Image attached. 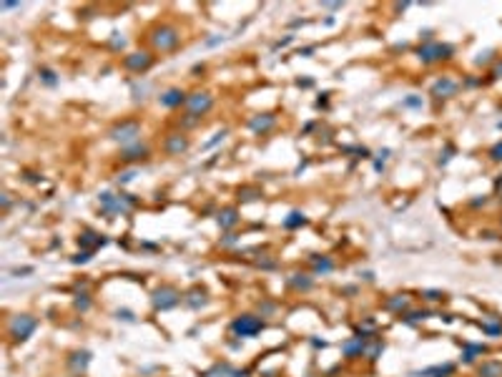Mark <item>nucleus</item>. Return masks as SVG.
I'll list each match as a JSON object with an SVG mask.
<instances>
[{
    "label": "nucleus",
    "mask_w": 502,
    "mask_h": 377,
    "mask_svg": "<svg viewBox=\"0 0 502 377\" xmlns=\"http://www.w3.org/2000/svg\"><path fill=\"white\" fill-rule=\"evenodd\" d=\"M148 43L158 53H171V50H176L181 45V33L171 23H158L148 31Z\"/></svg>",
    "instance_id": "nucleus-1"
},
{
    "label": "nucleus",
    "mask_w": 502,
    "mask_h": 377,
    "mask_svg": "<svg viewBox=\"0 0 502 377\" xmlns=\"http://www.w3.org/2000/svg\"><path fill=\"white\" fill-rule=\"evenodd\" d=\"M108 136L113 141H118V144H123V146H131V144L138 141V136H141V123H138L136 118H126V121H121V123H116L113 128H110Z\"/></svg>",
    "instance_id": "nucleus-2"
},
{
    "label": "nucleus",
    "mask_w": 502,
    "mask_h": 377,
    "mask_svg": "<svg viewBox=\"0 0 502 377\" xmlns=\"http://www.w3.org/2000/svg\"><path fill=\"white\" fill-rule=\"evenodd\" d=\"M151 302H153V307L156 309H174V307H179L181 302H183V294L176 289V287H171V284H163V287H158L156 292H153V297H151Z\"/></svg>",
    "instance_id": "nucleus-3"
},
{
    "label": "nucleus",
    "mask_w": 502,
    "mask_h": 377,
    "mask_svg": "<svg viewBox=\"0 0 502 377\" xmlns=\"http://www.w3.org/2000/svg\"><path fill=\"white\" fill-rule=\"evenodd\" d=\"M264 330V319L256 314H241L231 322V332L236 337H256Z\"/></svg>",
    "instance_id": "nucleus-4"
},
{
    "label": "nucleus",
    "mask_w": 502,
    "mask_h": 377,
    "mask_svg": "<svg viewBox=\"0 0 502 377\" xmlns=\"http://www.w3.org/2000/svg\"><path fill=\"white\" fill-rule=\"evenodd\" d=\"M153 61H156V56L151 50H133V53H128V56H123V68L136 73V75H141L153 66Z\"/></svg>",
    "instance_id": "nucleus-5"
},
{
    "label": "nucleus",
    "mask_w": 502,
    "mask_h": 377,
    "mask_svg": "<svg viewBox=\"0 0 502 377\" xmlns=\"http://www.w3.org/2000/svg\"><path fill=\"white\" fill-rule=\"evenodd\" d=\"M214 103H216V98H214L209 91H196V93H191V96H188V101H186V111H188L191 116L201 118V116H206V113L214 109Z\"/></svg>",
    "instance_id": "nucleus-6"
},
{
    "label": "nucleus",
    "mask_w": 502,
    "mask_h": 377,
    "mask_svg": "<svg viewBox=\"0 0 502 377\" xmlns=\"http://www.w3.org/2000/svg\"><path fill=\"white\" fill-rule=\"evenodd\" d=\"M36 327H38V319L36 317H31V314H18V317H13V322H10V337L15 339V342H23V339H28L33 332H36Z\"/></svg>",
    "instance_id": "nucleus-7"
},
{
    "label": "nucleus",
    "mask_w": 502,
    "mask_h": 377,
    "mask_svg": "<svg viewBox=\"0 0 502 377\" xmlns=\"http://www.w3.org/2000/svg\"><path fill=\"white\" fill-rule=\"evenodd\" d=\"M417 56H420L422 63H434V61H444L452 56V45H444V43H425L422 48H417Z\"/></svg>",
    "instance_id": "nucleus-8"
},
{
    "label": "nucleus",
    "mask_w": 502,
    "mask_h": 377,
    "mask_svg": "<svg viewBox=\"0 0 502 377\" xmlns=\"http://www.w3.org/2000/svg\"><path fill=\"white\" fill-rule=\"evenodd\" d=\"M188 146H191V141H188V136L183 131L166 133V139H163V151L169 156H181V153L188 151Z\"/></svg>",
    "instance_id": "nucleus-9"
},
{
    "label": "nucleus",
    "mask_w": 502,
    "mask_h": 377,
    "mask_svg": "<svg viewBox=\"0 0 502 377\" xmlns=\"http://www.w3.org/2000/svg\"><path fill=\"white\" fill-rule=\"evenodd\" d=\"M151 156V149L141 141H136L131 146H123L121 149V161H126V164H133V161H146Z\"/></svg>",
    "instance_id": "nucleus-10"
},
{
    "label": "nucleus",
    "mask_w": 502,
    "mask_h": 377,
    "mask_svg": "<svg viewBox=\"0 0 502 377\" xmlns=\"http://www.w3.org/2000/svg\"><path fill=\"white\" fill-rule=\"evenodd\" d=\"M186 101H188V96L181 88H169L158 96V103L163 109H181V106H186Z\"/></svg>",
    "instance_id": "nucleus-11"
},
{
    "label": "nucleus",
    "mask_w": 502,
    "mask_h": 377,
    "mask_svg": "<svg viewBox=\"0 0 502 377\" xmlns=\"http://www.w3.org/2000/svg\"><path fill=\"white\" fill-rule=\"evenodd\" d=\"M183 304L191 307V309H201V307H206V304H209V294H206V289L193 287L191 292H186V294H183Z\"/></svg>",
    "instance_id": "nucleus-12"
},
{
    "label": "nucleus",
    "mask_w": 502,
    "mask_h": 377,
    "mask_svg": "<svg viewBox=\"0 0 502 377\" xmlns=\"http://www.w3.org/2000/svg\"><path fill=\"white\" fill-rule=\"evenodd\" d=\"M342 352H344V357H349V360L361 357V355L367 352V339H361V337H352V339H347V342L342 344Z\"/></svg>",
    "instance_id": "nucleus-13"
},
{
    "label": "nucleus",
    "mask_w": 502,
    "mask_h": 377,
    "mask_svg": "<svg viewBox=\"0 0 502 377\" xmlns=\"http://www.w3.org/2000/svg\"><path fill=\"white\" fill-rule=\"evenodd\" d=\"M276 126V116L274 113H259L254 118H249V128L254 131V133H266Z\"/></svg>",
    "instance_id": "nucleus-14"
},
{
    "label": "nucleus",
    "mask_w": 502,
    "mask_h": 377,
    "mask_svg": "<svg viewBox=\"0 0 502 377\" xmlns=\"http://www.w3.org/2000/svg\"><path fill=\"white\" fill-rule=\"evenodd\" d=\"M78 244L86 247V252H93V249H98V247L106 244V236H103V234H96V231H83V234L78 236Z\"/></svg>",
    "instance_id": "nucleus-15"
},
{
    "label": "nucleus",
    "mask_w": 502,
    "mask_h": 377,
    "mask_svg": "<svg viewBox=\"0 0 502 377\" xmlns=\"http://www.w3.org/2000/svg\"><path fill=\"white\" fill-rule=\"evenodd\" d=\"M432 93L439 96V98H450V96L457 93V83H455V80H450V78H439L437 83L432 86Z\"/></svg>",
    "instance_id": "nucleus-16"
},
{
    "label": "nucleus",
    "mask_w": 502,
    "mask_h": 377,
    "mask_svg": "<svg viewBox=\"0 0 502 377\" xmlns=\"http://www.w3.org/2000/svg\"><path fill=\"white\" fill-rule=\"evenodd\" d=\"M289 284H291L296 292H312L314 279H312L309 274H301V272H296V274H291V277H289Z\"/></svg>",
    "instance_id": "nucleus-17"
},
{
    "label": "nucleus",
    "mask_w": 502,
    "mask_h": 377,
    "mask_svg": "<svg viewBox=\"0 0 502 377\" xmlns=\"http://www.w3.org/2000/svg\"><path fill=\"white\" fill-rule=\"evenodd\" d=\"M236 224H239V211H236V209L218 211V226H221V229H234Z\"/></svg>",
    "instance_id": "nucleus-18"
},
{
    "label": "nucleus",
    "mask_w": 502,
    "mask_h": 377,
    "mask_svg": "<svg viewBox=\"0 0 502 377\" xmlns=\"http://www.w3.org/2000/svg\"><path fill=\"white\" fill-rule=\"evenodd\" d=\"M384 307H387L389 312H399V314H402V309L409 307V297H407V294H392V297L384 302Z\"/></svg>",
    "instance_id": "nucleus-19"
},
{
    "label": "nucleus",
    "mask_w": 502,
    "mask_h": 377,
    "mask_svg": "<svg viewBox=\"0 0 502 377\" xmlns=\"http://www.w3.org/2000/svg\"><path fill=\"white\" fill-rule=\"evenodd\" d=\"M312 266H314V274H329L334 269V262L329 257H312Z\"/></svg>",
    "instance_id": "nucleus-20"
},
{
    "label": "nucleus",
    "mask_w": 502,
    "mask_h": 377,
    "mask_svg": "<svg viewBox=\"0 0 502 377\" xmlns=\"http://www.w3.org/2000/svg\"><path fill=\"white\" fill-rule=\"evenodd\" d=\"M480 377H502V362H485V365H480Z\"/></svg>",
    "instance_id": "nucleus-21"
},
{
    "label": "nucleus",
    "mask_w": 502,
    "mask_h": 377,
    "mask_svg": "<svg viewBox=\"0 0 502 377\" xmlns=\"http://www.w3.org/2000/svg\"><path fill=\"white\" fill-rule=\"evenodd\" d=\"M306 224V217L301 211H291L289 217L284 219V229H299V226H304Z\"/></svg>",
    "instance_id": "nucleus-22"
},
{
    "label": "nucleus",
    "mask_w": 502,
    "mask_h": 377,
    "mask_svg": "<svg viewBox=\"0 0 502 377\" xmlns=\"http://www.w3.org/2000/svg\"><path fill=\"white\" fill-rule=\"evenodd\" d=\"M239 199L241 201H256V199H261V188H256V186H241L239 188Z\"/></svg>",
    "instance_id": "nucleus-23"
},
{
    "label": "nucleus",
    "mask_w": 502,
    "mask_h": 377,
    "mask_svg": "<svg viewBox=\"0 0 502 377\" xmlns=\"http://www.w3.org/2000/svg\"><path fill=\"white\" fill-rule=\"evenodd\" d=\"M452 372H455V365H444V367H430V370H425L420 375H425V377H450Z\"/></svg>",
    "instance_id": "nucleus-24"
},
{
    "label": "nucleus",
    "mask_w": 502,
    "mask_h": 377,
    "mask_svg": "<svg viewBox=\"0 0 502 377\" xmlns=\"http://www.w3.org/2000/svg\"><path fill=\"white\" fill-rule=\"evenodd\" d=\"M88 360H91L88 352H75V355L71 357V367H73V370H86Z\"/></svg>",
    "instance_id": "nucleus-25"
},
{
    "label": "nucleus",
    "mask_w": 502,
    "mask_h": 377,
    "mask_svg": "<svg viewBox=\"0 0 502 377\" xmlns=\"http://www.w3.org/2000/svg\"><path fill=\"white\" fill-rule=\"evenodd\" d=\"M38 75H40V80H43L45 86H55V83H58V75H55V71H50V68H45V66L38 68Z\"/></svg>",
    "instance_id": "nucleus-26"
},
{
    "label": "nucleus",
    "mask_w": 502,
    "mask_h": 377,
    "mask_svg": "<svg viewBox=\"0 0 502 377\" xmlns=\"http://www.w3.org/2000/svg\"><path fill=\"white\" fill-rule=\"evenodd\" d=\"M482 352H485L482 344H467V352H465L462 357H465V362H472V360H475V355H482Z\"/></svg>",
    "instance_id": "nucleus-27"
},
{
    "label": "nucleus",
    "mask_w": 502,
    "mask_h": 377,
    "mask_svg": "<svg viewBox=\"0 0 502 377\" xmlns=\"http://www.w3.org/2000/svg\"><path fill=\"white\" fill-rule=\"evenodd\" d=\"M427 317H430V312H425V309H422V312H409V314H404L402 319L407 322V325H417L420 319H427Z\"/></svg>",
    "instance_id": "nucleus-28"
},
{
    "label": "nucleus",
    "mask_w": 502,
    "mask_h": 377,
    "mask_svg": "<svg viewBox=\"0 0 502 377\" xmlns=\"http://www.w3.org/2000/svg\"><path fill=\"white\" fill-rule=\"evenodd\" d=\"M75 309H80V312L91 309V297H88V294H78V297H75Z\"/></svg>",
    "instance_id": "nucleus-29"
},
{
    "label": "nucleus",
    "mask_w": 502,
    "mask_h": 377,
    "mask_svg": "<svg viewBox=\"0 0 502 377\" xmlns=\"http://www.w3.org/2000/svg\"><path fill=\"white\" fill-rule=\"evenodd\" d=\"M136 179V169H128V171H121L118 176H116V181L118 184H128V181H133Z\"/></svg>",
    "instance_id": "nucleus-30"
},
{
    "label": "nucleus",
    "mask_w": 502,
    "mask_h": 377,
    "mask_svg": "<svg viewBox=\"0 0 502 377\" xmlns=\"http://www.w3.org/2000/svg\"><path fill=\"white\" fill-rule=\"evenodd\" d=\"M382 352H384V342H377V344H374V347L369 349V352H367V357H369V360L374 362V360H377V357H379Z\"/></svg>",
    "instance_id": "nucleus-31"
},
{
    "label": "nucleus",
    "mask_w": 502,
    "mask_h": 377,
    "mask_svg": "<svg viewBox=\"0 0 502 377\" xmlns=\"http://www.w3.org/2000/svg\"><path fill=\"white\" fill-rule=\"evenodd\" d=\"M425 300H430V302H439V300H444V294L437 292V289H427V292H425Z\"/></svg>",
    "instance_id": "nucleus-32"
},
{
    "label": "nucleus",
    "mask_w": 502,
    "mask_h": 377,
    "mask_svg": "<svg viewBox=\"0 0 502 377\" xmlns=\"http://www.w3.org/2000/svg\"><path fill=\"white\" fill-rule=\"evenodd\" d=\"M274 309H276V304H274V302H261V304H259V312H261V317L271 314Z\"/></svg>",
    "instance_id": "nucleus-33"
},
{
    "label": "nucleus",
    "mask_w": 502,
    "mask_h": 377,
    "mask_svg": "<svg viewBox=\"0 0 502 377\" xmlns=\"http://www.w3.org/2000/svg\"><path fill=\"white\" fill-rule=\"evenodd\" d=\"M201 118H196V116H191V113H186V118L181 121V128H191V126H196Z\"/></svg>",
    "instance_id": "nucleus-34"
},
{
    "label": "nucleus",
    "mask_w": 502,
    "mask_h": 377,
    "mask_svg": "<svg viewBox=\"0 0 502 377\" xmlns=\"http://www.w3.org/2000/svg\"><path fill=\"white\" fill-rule=\"evenodd\" d=\"M91 254H93V252H80V254H75V257H73V264H86V262L91 259Z\"/></svg>",
    "instance_id": "nucleus-35"
},
{
    "label": "nucleus",
    "mask_w": 502,
    "mask_h": 377,
    "mask_svg": "<svg viewBox=\"0 0 502 377\" xmlns=\"http://www.w3.org/2000/svg\"><path fill=\"white\" fill-rule=\"evenodd\" d=\"M116 317H118V319H123V322H133V319H136V317H133V312H128V309H118V312H116Z\"/></svg>",
    "instance_id": "nucleus-36"
},
{
    "label": "nucleus",
    "mask_w": 502,
    "mask_h": 377,
    "mask_svg": "<svg viewBox=\"0 0 502 377\" xmlns=\"http://www.w3.org/2000/svg\"><path fill=\"white\" fill-rule=\"evenodd\" d=\"M234 244H236V234H226L221 239V247H234Z\"/></svg>",
    "instance_id": "nucleus-37"
},
{
    "label": "nucleus",
    "mask_w": 502,
    "mask_h": 377,
    "mask_svg": "<svg viewBox=\"0 0 502 377\" xmlns=\"http://www.w3.org/2000/svg\"><path fill=\"white\" fill-rule=\"evenodd\" d=\"M291 40H294V36H287V38H282V40H276V43H274V50H279V48H287Z\"/></svg>",
    "instance_id": "nucleus-38"
},
{
    "label": "nucleus",
    "mask_w": 502,
    "mask_h": 377,
    "mask_svg": "<svg viewBox=\"0 0 502 377\" xmlns=\"http://www.w3.org/2000/svg\"><path fill=\"white\" fill-rule=\"evenodd\" d=\"M490 156H492L495 161H502V141H500V144H497V146L490 151Z\"/></svg>",
    "instance_id": "nucleus-39"
},
{
    "label": "nucleus",
    "mask_w": 502,
    "mask_h": 377,
    "mask_svg": "<svg viewBox=\"0 0 502 377\" xmlns=\"http://www.w3.org/2000/svg\"><path fill=\"white\" fill-rule=\"evenodd\" d=\"M314 50H317L314 45H309V48H301V50H299V56H306V58H309V56H312Z\"/></svg>",
    "instance_id": "nucleus-40"
},
{
    "label": "nucleus",
    "mask_w": 502,
    "mask_h": 377,
    "mask_svg": "<svg viewBox=\"0 0 502 377\" xmlns=\"http://www.w3.org/2000/svg\"><path fill=\"white\" fill-rule=\"evenodd\" d=\"M420 103H422L420 98H407V101H404V106H412V109H417Z\"/></svg>",
    "instance_id": "nucleus-41"
},
{
    "label": "nucleus",
    "mask_w": 502,
    "mask_h": 377,
    "mask_svg": "<svg viewBox=\"0 0 502 377\" xmlns=\"http://www.w3.org/2000/svg\"><path fill=\"white\" fill-rule=\"evenodd\" d=\"M299 86H301V88H312L314 80H299Z\"/></svg>",
    "instance_id": "nucleus-42"
},
{
    "label": "nucleus",
    "mask_w": 502,
    "mask_h": 377,
    "mask_svg": "<svg viewBox=\"0 0 502 377\" xmlns=\"http://www.w3.org/2000/svg\"><path fill=\"white\" fill-rule=\"evenodd\" d=\"M209 45H216V43H224V36H218V38H211V40H206Z\"/></svg>",
    "instance_id": "nucleus-43"
},
{
    "label": "nucleus",
    "mask_w": 502,
    "mask_h": 377,
    "mask_svg": "<svg viewBox=\"0 0 502 377\" xmlns=\"http://www.w3.org/2000/svg\"><path fill=\"white\" fill-rule=\"evenodd\" d=\"M206 71V66H193V75H199V73H204Z\"/></svg>",
    "instance_id": "nucleus-44"
},
{
    "label": "nucleus",
    "mask_w": 502,
    "mask_h": 377,
    "mask_svg": "<svg viewBox=\"0 0 502 377\" xmlns=\"http://www.w3.org/2000/svg\"><path fill=\"white\" fill-rule=\"evenodd\" d=\"M312 344H314V347H324L326 342H324V339H312Z\"/></svg>",
    "instance_id": "nucleus-45"
},
{
    "label": "nucleus",
    "mask_w": 502,
    "mask_h": 377,
    "mask_svg": "<svg viewBox=\"0 0 502 377\" xmlns=\"http://www.w3.org/2000/svg\"><path fill=\"white\" fill-rule=\"evenodd\" d=\"M495 73H497V75H502V63H497V68H495Z\"/></svg>",
    "instance_id": "nucleus-46"
}]
</instances>
